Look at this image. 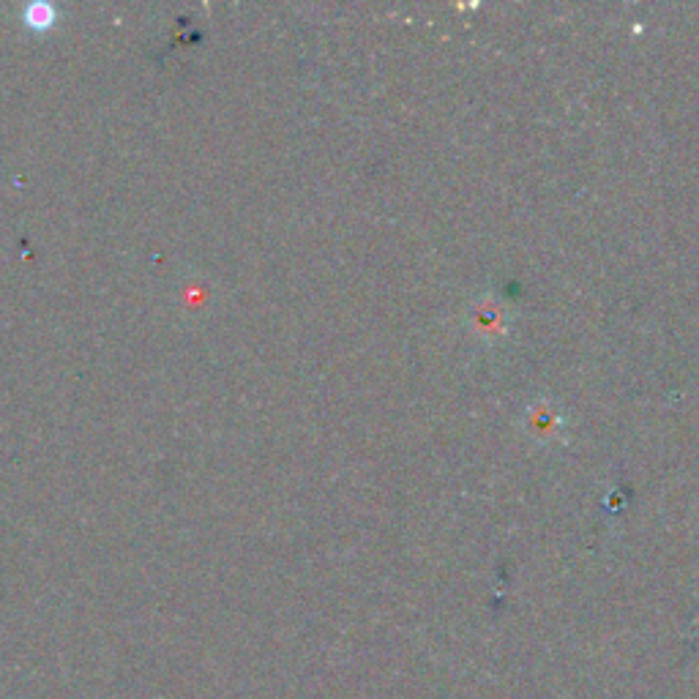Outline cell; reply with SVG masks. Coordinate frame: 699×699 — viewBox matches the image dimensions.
Returning <instances> with one entry per match:
<instances>
[{"label": "cell", "mask_w": 699, "mask_h": 699, "mask_svg": "<svg viewBox=\"0 0 699 699\" xmlns=\"http://www.w3.org/2000/svg\"><path fill=\"white\" fill-rule=\"evenodd\" d=\"M28 22H31V25H36V28L53 25V22H55L53 6H47V3L28 6Z\"/></svg>", "instance_id": "cell-1"}]
</instances>
